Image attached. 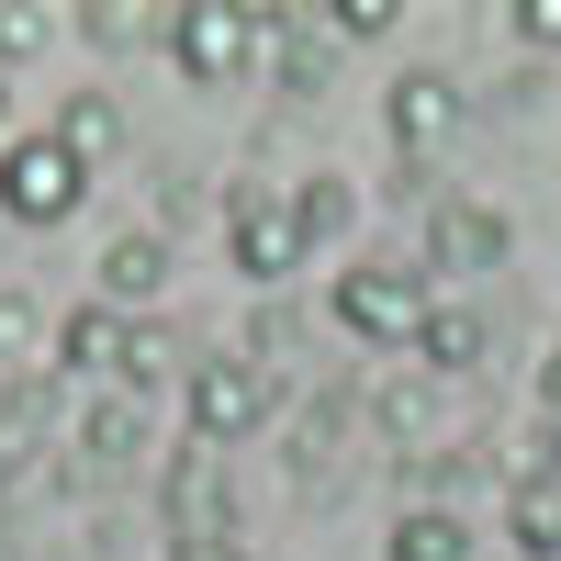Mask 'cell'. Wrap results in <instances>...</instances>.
Masks as SVG:
<instances>
[{
	"mask_svg": "<svg viewBox=\"0 0 561 561\" xmlns=\"http://www.w3.org/2000/svg\"><path fill=\"white\" fill-rule=\"evenodd\" d=\"M259 57H270V12H248V0H180V12H169V68L192 90L248 79Z\"/></svg>",
	"mask_w": 561,
	"mask_h": 561,
	"instance_id": "cell-1",
	"label": "cell"
},
{
	"mask_svg": "<svg viewBox=\"0 0 561 561\" xmlns=\"http://www.w3.org/2000/svg\"><path fill=\"white\" fill-rule=\"evenodd\" d=\"M427 314H438V293H427V270L415 259H359V270H337V325L359 348H415L427 337Z\"/></svg>",
	"mask_w": 561,
	"mask_h": 561,
	"instance_id": "cell-2",
	"label": "cell"
},
{
	"mask_svg": "<svg viewBox=\"0 0 561 561\" xmlns=\"http://www.w3.org/2000/svg\"><path fill=\"white\" fill-rule=\"evenodd\" d=\"M79 203H90V169H79L45 124L0 147V225H68Z\"/></svg>",
	"mask_w": 561,
	"mask_h": 561,
	"instance_id": "cell-3",
	"label": "cell"
},
{
	"mask_svg": "<svg viewBox=\"0 0 561 561\" xmlns=\"http://www.w3.org/2000/svg\"><path fill=\"white\" fill-rule=\"evenodd\" d=\"M225 259H237V280H293L314 248H304V225H293V192H270V180H237L225 192Z\"/></svg>",
	"mask_w": 561,
	"mask_h": 561,
	"instance_id": "cell-4",
	"label": "cell"
},
{
	"mask_svg": "<svg viewBox=\"0 0 561 561\" xmlns=\"http://www.w3.org/2000/svg\"><path fill=\"white\" fill-rule=\"evenodd\" d=\"M270 415V370L259 359H203L192 370V449H237Z\"/></svg>",
	"mask_w": 561,
	"mask_h": 561,
	"instance_id": "cell-5",
	"label": "cell"
},
{
	"mask_svg": "<svg viewBox=\"0 0 561 561\" xmlns=\"http://www.w3.org/2000/svg\"><path fill=\"white\" fill-rule=\"evenodd\" d=\"M382 135H393V158H438L460 135V79L449 68H404L382 90Z\"/></svg>",
	"mask_w": 561,
	"mask_h": 561,
	"instance_id": "cell-6",
	"label": "cell"
},
{
	"mask_svg": "<svg viewBox=\"0 0 561 561\" xmlns=\"http://www.w3.org/2000/svg\"><path fill=\"white\" fill-rule=\"evenodd\" d=\"M325 57H337V34L314 23V0H280V12H270V79L293 90V102H314V90H325Z\"/></svg>",
	"mask_w": 561,
	"mask_h": 561,
	"instance_id": "cell-7",
	"label": "cell"
},
{
	"mask_svg": "<svg viewBox=\"0 0 561 561\" xmlns=\"http://www.w3.org/2000/svg\"><path fill=\"white\" fill-rule=\"evenodd\" d=\"M169 517H180V550L237 539V528H225V449H180L169 460Z\"/></svg>",
	"mask_w": 561,
	"mask_h": 561,
	"instance_id": "cell-8",
	"label": "cell"
},
{
	"mask_svg": "<svg viewBox=\"0 0 561 561\" xmlns=\"http://www.w3.org/2000/svg\"><path fill=\"white\" fill-rule=\"evenodd\" d=\"M169 293V225H124V237L102 248V304H158Z\"/></svg>",
	"mask_w": 561,
	"mask_h": 561,
	"instance_id": "cell-9",
	"label": "cell"
},
{
	"mask_svg": "<svg viewBox=\"0 0 561 561\" xmlns=\"http://www.w3.org/2000/svg\"><path fill=\"white\" fill-rule=\"evenodd\" d=\"M505 539H517V561H561V483L550 472L505 483Z\"/></svg>",
	"mask_w": 561,
	"mask_h": 561,
	"instance_id": "cell-10",
	"label": "cell"
},
{
	"mask_svg": "<svg viewBox=\"0 0 561 561\" xmlns=\"http://www.w3.org/2000/svg\"><path fill=\"white\" fill-rule=\"evenodd\" d=\"M494 259H505V225L472 214V203H438V225H427V270H494Z\"/></svg>",
	"mask_w": 561,
	"mask_h": 561,
	"instance_id": "cell-11",
	"label": "cell"
},
{
	"mask_svg": "<svg viewBox=\"0 0 561 561\" xmlns=\"http://www.w3.org/2000/svg\"><path fill=\"white\" fill-rule=\"evenodd\" d=\"M45 135H57V147H68L79 169H102V158L124 147V113H113V90H68V102H57V124H45Z\"/></svg>",
	"mask_w": 561,
	"mask_h": 561,
	"instance_id": "cell-12",
	"label": "cell"
},
{
	"mask_svg": "<svg viewBox=\"0 0 561 561\" xmlns=\"http://www.w3.org/2000/svg\"><path fill=\"white\" fill-rule=\"evenodd\" d=\"M45 348H57V370H113V359H124V314H113V304H79Z\"/></svg>",
	"mask_w": 561,
	"mask_h": 561,
	"instance_id": "cell-13",
	"label": "cell"
},
{
	"mask_svg": "<svg viewBox=\"0 0 561 561\" xmlns=\"http://www.w3.org/2000/svg\"><path fill=\"white\" fill-rule=\"evenodd\" d=\"M382 561H472V528L449 517V505H404L393 517V550Z\"/></svg>",
	"mask_w": 561,
	"mask_h": 561,
	"instance_id": "cell-14",
	"label": "cell"
},
{
	"mask_svg": "<svg viewBox=\"0 0 561 561\" xmlns=\"http://www.w3.org/2000/svg\"><path fill=\"white\" fill-rule=\"evenodd\" d=\"M293 225H304V248L348 237V225H359V192H348V169H314L304 192H293Z\"/></svg>",
	"mask_w": 561,
	"mask_h": 561,
	"instance_id": "cell-15",
	"label": "cell"
},
{
	"mask_svg": "<svg viewBox=\"0 0 561 561\" xmlns=\"http://www.w3.org/2000/svg\"><path fill=\"white\" fill-rule=\"evenodd\" d=\"M79 449H90V460H135V449H147V404H135V393H113V404H90V427H79Z\"/></svg>",
	"mask_w": 561,
	"mask_h": 561,
	"instance_id": "cell-16",
	"label": "cell"
},
{
	"mask_svg": "<svg viewBox=\"0 0 561 561\" xmlns=\"http://www.w3.org/2000/svg\"><path fill=\"white\" fill-rule=\"evenodd\" d=\"M79 34L90 45H169V12H147V0H90Z\"/></svg>",
	"mask_w": 561,
	"mask_h": 561,
	"instance_id": "cell-17",
	"label": "cell"
},
{
	"mask_svg": "<svg viewBox=\"0 0 561 561\" xmlns=\"http://www.w3.org/2000/svg\"><path fill=\"white\" fill-rule=\"evenodd\" d=\"M415 359H427V370H472V359H483V314L438 304V314H427V337H415Z\"/></svg>",
	"mask_w": 561,
	"mask_h": 561,
	"instance_id": "cell-18",
	"label": "cell"
},
{
	"mask_svg": "<svg viewBox=\"0 0 561 561\" xmlns=\"http://www.w3.org/2000/svg\"><path fill=\"white\" fill-rule=\"evenodd\" d=\"M45 45H57V12H45V0H0V79L23 57H45Z\"/></svg>",
	"mask_w": 561,
	"mask_h": 561,
	"instance_id": "cell-19",
	"label": "cell"
},
{
	"mask_svg": "<svg viewBox=\"0 0 561 561\" xmlns=\"http://www.w3.org/2000/svg\"><path fill=\"white\" fill-rule=\"evenodd\" d=\"M314 23L337 34V45H382L393 34V0H314Z\"/></svg>",
	"mask_w": 561,
	"mask_h": 561,
	"instance_id": "cell-20",
	"label": "cell"
},
{
	"mask_svg": "<svg viewBox=\"0 0 561 561\" xmlns=\"http://www.w3.org/2000/svg\"><path fill=\"white\" fill-rule=\"evenodd\" d=\"M45 337H57V325H45V304H34V293H0V359H23V370H34Z\"/></svg>",
	"mask_w": 561,
	"mask_h": 561,
	"instance_id": "cell-21",
	"label": "cell"
},
{
	"mask_svg": "<svg viewBox=\"0 0 561 561\" xmlns=\"http://www.w3.org/2000/svg\"><path fill=\"white\" fill-rule=\"evenodd\" d=\"M158 359H169V337H158V325H124V393H158Z\"/></svg>",
	"mask_w": 561,
	"mask_h": 561,
	"instance_id": "cell-22",
	"label": "cell"
},
{
	"mask_svg": "<svg viewBox=\"0 0 561 561\" xmlns=\"http://www.w3.org/2000/svg\"><path fill=\"white\" fill-rule=\"evenodd\" d=\"M505 34H517L528 57H561V0H517V12H505Z\"/></svg>",
	"mask_w": 561,
	"mask_h": 561,
	"instance_id": "cell-23",
	"label": "cell"
},
{
	"mask_svg": "<svg viewBox=\"0 0 561 561\" xmlns=\"http://www.w3.org/2000/svg\"><path fill=\"white\" fill-rule=\"evenodd\" d=\"M382 427L415 438V427H438V404H427V393H382Z\"/></svg>",
	"mask_w": 561,
	"mask_h": 561,
	"instance_id": "cell-24",
	"label": "cell"
},
{
	"mask_svg": "<svg viewBox=\"0 0 561 561\" xmlns=\"http://www.w3.org/2000/svg\"><path fill=\"white\" fill-rule=\"evenodd\" d=\"M539 393H550V415H561V348H550V359H539Z\"/></svg>",
	"mask_w": 561,
	"mask_h": 561,
	"instance_id": "cell-25",
	"label": "cell"
},
{
	"mask_svg": "<svg viewBox=\"0 0 561 561\" xmlns=\"http://www.w3.org/2000/svg\"><path fill=\"white\" fill-rule=\"evenodd\" d=\"M539 472H550V483H561V427H550V460H539Z\"/></svg>",
	"mask_w": 561,
	"mask_h": 561,
	"instance_id": "cell-26",
	"label": "cell"
},
{
	"mask_svg": "<svg viewBox=\"0 0 561 561\" xmlns=\"http://www.w3.org/2000/svg\"><path fill=\"white\" fill-rule=\"evenodd\" d=\"M0 505H12V460H0Z\"/></svg>",
	"mask_w": 561,
	"mask_h": 561,
	"instance_id": "cell-27",
	"label": "cell"
},
{
	"mask_svg": "<svg viewBox=\"0 0 561 561\" xmlns=\"http://www.w3.org/2000/svg\"><path fill=\"white\" fill-rule=\"evenodd\" d=\"M0 124H12V79H0Z\"/></svg>",
	"mask_w": 561,
	"mask_h": 561,
	"instance_id": "cell-28",
	"label": "cell"
}]
</instances>
